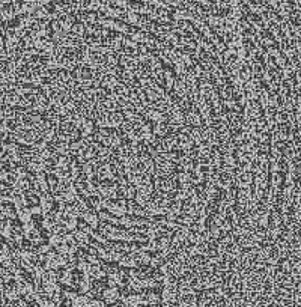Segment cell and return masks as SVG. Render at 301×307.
<instances>
[{"instance_id": "4", "label": "cell", "mask_w": 301, "mask_h": 307, "mask_svg": "<svg viewBox=\"0 0 301 307\" xmlns=\"http://www.w3.org/2000/svg\"><path fill=\"white\" fill-rule=\"evenodd\" d=\"M3 224H5V223H3V220H0V230L3 229Z\"/></svg>"}, {"instance_id": "5", "label": "cell", "mask_w": 301, "mask_h": 307, "mask_svg": "<svg viewBox=\"0 0 301 307\" xmlns=\"http://www.w3.org/2000/svg\"><path fill=\"white\" fill-rule=\"evenodd\" d=\"M0 81H2V72H0Z\"/></svg>"}, {"instance_id": "1", "label": "cell", "mask_w": 301, "mask_h": 307, "mask_svg": "<svg viewBox=\"0 0 301 307\" xmlns=\"http://www.w3.org/2000/svg\"><path fill=\"white\" fill-rule=\"evenodd\" d=\"M24 200H26V205H27L29 208H36V206L41 205L39 196L36 194V193H33V191H26L24 193Z\"/></svg>"}, {"instance_id": "2", "label": "cell", "mask_w": 301, "mask_h": 307, "mask_svg": "<svg viewBox=\"0 0 301 307\" xmlns=\"http://www.w3.org/2000/svg\"><path fill=\"white\" fill-rule=\"evenodd\" d=\"M30 223H32L35 227H36V229L42 227V223H44L42 214H32V215H30Z\"/></svg>"}, {"instance_id": "3", "label": "cell", "mask_w": 301, "mask_h": 307, "mask_svg": "<svg viewBox=\"0 0 301 307\" xmlns=\"http://www.w3.org/2000/svg\"><path fill=\"white\" fill-rule=\"evenodd\" d=\"M20 245H21V250H24V251H32V249H33V244L29 238H21Z\"/></svg>"}]
</instances>
